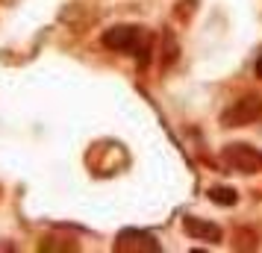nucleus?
<instances>
[{"instance_id":"1","label":"nucleus","mask_w":262,"mask_h":253,"mask_svg":"<svg viewBox=\"0 0 262 253\" xmlns=\"http://www.w3.org/2000/svg\"><path fill=\"white\" fill-rule=\"evenodd\" d=\"M100 41H103V48H106V50H115V53H133V56H139V53H142V62L147 59V50H150L144 30H142V27H136V24H115V27H109L106 33L100 36Z\"/></svg>"},{"instance_id":"2","label":"nucleus","mask_w":262,"mask_h":253,"mask_svg":"<svg viewBox=\"0 0 262 253\" xmlns=\"http://www.w3.org/2000/svg\"><path fill=\"white\" fill-rule=\"evenodd\" d=\"M262 118V97L259 95H242L221 112V127H248Z\"/></svg>"},{"instance_id":"3","label":"nucleus","mask_w":262,"mask_h":253,"mask_svg":"<svg viewBox=\"0 0 262 253\" xmlns=\"http://www.w3.org/2000/svg\"><path fill=\"white\" fill-rule=\"evenodd\" d=\"M224 162L236 174H256L262 171V150L248 142H233V145H224Z\"/></svg>"},{"instance_id":"4","label":"nucleus","mask_w":262,"mask_h":253,"mask_svg":"<svg viewBox=\"0 0 262 253\" xmlns=\"http://www.w3.org/2000/svg\"><path fill=\"white\" fill-rule=\"evenodd\" d=\"M115 250L118 253H159L162 244L142 229H121L118 239H115Z\"/></svg>"},{"instance_id":"5","label":"nucleus","mask_w":262,"mask_h":253,"mask_svg":"<svg viewBox=\"0 0 262 253\" xmlns=\"http://www.w3.org/2000/svg\"><path fill=\"white\" fill-rule=\"evenodd\" d=\"M183 229H186V236L198 241H209V244H218V241L224 239V233L218 224L212 221H206V218H194V215H186L183 218Z\"/></svg>"},{"instance_id":"6","label":"nucleus","mask_w":262,"mask_h":253,"mask_svg":"<svg viewBox=\"0 0 262 253\" xmlns=\"http://www.w3.org/2000/svg\"><path fill=\"white\" fill-rule=\"evenodd\" d=\"M209 200L218 203V206H236L238 203V192L230 189V186H215V189H209Z\"/></svg>"},{"instance_id":"7","label":"nucleus","mask_w":262,"mask_h":253,"mask_svg":"<svg viewBox=\"0 0 262 253\" xmlns=\"http://www.w3.org/2000/svg\"><path fill=\"white\" fill-rule=\"evenodd\" d=\"M38 250H80V244L74 239H41Z\"/></svg>"},{"instance_id":"8","label":"nucleus","mask_w":262,"mask_h":253,"mask_svg":"<svg viewBox=\"0 0 262 253\" xmlns=\"http://www.w3.org/2000/svg\"><path fill=\"white\" fill-rule=\"evenodd\" d=\"M238 239H242V241L233 244L236 250H256V247H259V239H256L253 233H238Z\"/></svg>"},{"instance_id":"9","label":"nucleus","mask_w":262,"mask_h":253,"mask_svg":"<svg viewBox=\"0 0 262 253\" xmlns=\"http://www.w3.org/2000/svg\"><path fill=\"white\" fill-rule=\"evenodd\" d=\"M253 71H256V77H259V80H262V56H259V59H256V65H253Z\"/></svg>"}]
</instances>
